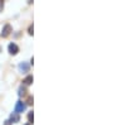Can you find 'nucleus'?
Returning <instances> with one entry per match:
<instances>
[{"label": "nucleus", "mask_w": 113, "mask_h": 125, "mask_svg": "<svg viewBox=\"0 0 113 125\" xmlns=\"http://www.w3.org/2000/svg\"><path fill=\"white\" fill-rule=\"evenodd\" d=\"M23 82H24V85H30V83L33 82V76H26Z\"/></svg>", "instance_id": "obj_6"}, {"label": "nucleus", "mask_w": 113, "mask_h": 125, "mask_svg": "<svg viewBox=\"0 0 113 125\" xmlns=\"http://www.w3.org/2000/svg\"><path fill=\"white\" fill-rule=\"evenodd\" d=\"M25 125H30V124H29V123H28V124H25Z\"/></svg>", "instance_id": "obj_13"}, {"label": "nucleus", "mask_w": 113, "mask_h": 125, "mask_svg": "<svg viewBox=\"0 0 113 125\" xmlns=\"http://www.w3.org/2000/svg\"><path fill=\"white\" fill-rule=\"evenodd\" d=\"M29 34H33V25L29 27Z\"/></svg>", "instance_id": "obj_10"}, {"label": "nucleus", "mask_w": 113, "mask_h": 125, "mask_svg": "<svg viewBox=\"0 0 113 125\" xmlns=\"http://www.w3.org/2000/svg\"><path fill=\"white\" fill-rule=\"evenodd\" d=\"M25 109H26V105L24 104V102H21V101H18L17 105H15V111H17V114L23 113Z\"/></svg>", "instance_id": "obj_1"}, {"label": "nucleus", "mask_w": 113, "mask_h": 125, "mask_svg": "<svg viewBox=\"0 0 113 125\" xmlns=\"http://www.w3.org/2000/svg\"><path fill=\"white\" fill-rule=\"evenodd\" d=\"M19 70H20L21 72H28V71H29V66H28L25 62H23V63L19 64Z\"/></svg>", "instance_id": "obj_4"}, {"label": "nucleus", "mask_w": 113, "mask_h": 125, "mask_svg": "<svg viewBox=\"0 0 113 125\" xmlns=\"http://www.w3.org/2000/svg\"><path fill=\"white\" fill-rule=\"evenodd\" d=\"M8 49H9V53L10 54H17L19 52V47L15 44V43H10L9 47H8Z\"/></svg>", "instance_id": "obj_2"}, {"label": "nucleus", "mask_w": 113, "mask_h": 125, "mask_svg": "<svg viewBox=\"0 0 113 125\" xmlns=\"http://www.w3.org/2000/svg\"><path fill=\"white\" fill-rule=\"evenodd\" d=\"M5 125H10V121H9V120H6V121H5Z\"/></svg>", "instance_id": "obj_12"}, {"label": "nucleus", "mask_w": 113, "mask_h": 125, "mask_svg": "<svg viewBox=\"0 0 113 125\" xmlns=\"http://www.w3.org/2000/svg\"><path fill=\"white\" fill-rule=\"evenodd\" d=\"M19 121V115L17 113H13L10 115V123H18Z\"/></svg>", "instance_id": "obj_5"}, {"label": "nucleus", "mask_w": 113, "mask_h": 125, "mask_svg": "<svg viewBox=\"0 0 113 125\" xmlns=\"http://www.w3.org/2000/svg\"><path fill=\"white\" fill-rule=\"evenodd\" d=\"M28 120H29V124L34 121V114H33V111H30V113L28 114Z\"/></svg>", "instance_id": "obj_7"}, {"label": "nucleus", "mask_w": 113, "mask_h": 125, "mask_svg": "<svg viewBox=\"0 0 113 125\" xmlns=\"http://www.w3.org/2000/svg\"><path fill=\"white\" fill-rule=\"evenodd\" d=\"M26 104H28V105H33V97H32V96H29V97H28Z\"/></svg>", "instance_id": "obj_9"}, {"label": "nucleus", "mask_w": 113, "mask_h": 125, "mask_svg": "<svg viewBox=\"0 0 113 125\" xmlns=\"http://www.w3.org/2000/svg\"><path fill=\"white\" fill-rule=\"evenodd\" d=\"M3 6H4V3H3V1H0V10L3 9Z\"/></svg>", "instance_id": "obj_11"}, {"label": "nucleus", "mask_w": 113, "mask_h": 125, "mask_svg": "<svg viewBox=\"0 0 113 125\" xmlns=\"http://www.w3.org/2000/svg\"><path fill=\"white\" fill-rule=\"evenodd\" d=\"M10 32H11V25L10 24H6L4 28H3V32H1V35L4 37V38H6L8 35L10 34Z\"/></svg>", "instance_id": "obj_3"}, {"label": "nucleus", "mask_w": 113, "mask_h": 125, "mask_svg": "<svg viewBox=\"0 0 113 125\" xmlns=\"http://www.w3.org/2000/svg\"><path fill=\"white\" fill-rule=\"evenodd\" d=\"M25 92H26L25 87H20V89H19V95H20V96H24Z\"/></svg>", "instance_id": "obj_8"}]
</instances>
